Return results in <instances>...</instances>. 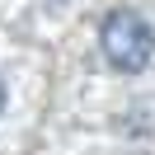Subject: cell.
<instances>
[{
    "label": "cell",
    "mask_w": 155,
    "mask_h": 155,
    "mask_svg": "<svg viewBox=\"0 0 155 155\" xmlns=\"http://www.w3.org/2000/svg\"><path fill=\"white\" fill-rule=\"evenodd\" d=\"M99 47H104V57H108L113 71L136 75V71H146L150 57H155V33H150V24H146L141 14L117 10V14H108L104 28H99Z\"/></svg>",
    "instance_id": "6da1fadb"
},
{
    "label": "cell",
    "mask_w": 155,
    "mask_h": 155,
    "mask_svg": "<svg viewBox=\"0 0 155 155\" xmlns=\"http://www.w3.org/2000/svg\"><path fill=\"white\" fill-rule=\"evenodd\" d=\"M0 108H5V85H0Z\"/></svg>",
    "instance_id": "7a4b0ae2"
}]
</instances>
